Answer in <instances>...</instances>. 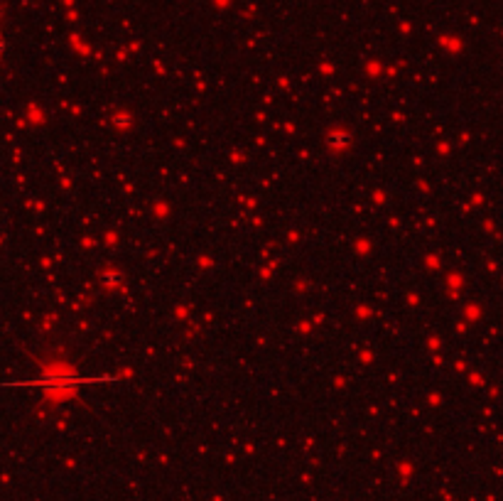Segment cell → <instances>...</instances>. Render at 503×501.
Returning a JSON list of instances; mask_svg holds the SVG:
<instances>
[{"mask_svg":"<svg viewBox=\"0 0 503 501\" xmlns=\"http://www.w3.org/2000/svg\"><path fill=\"white\" fill-rule=\"evenodd\" d=\"M3 49H5V42H3V37H0V52H3Z\"/></svg>","mask_w":503,"mask_h":501,"instance_id":"obj_1","label":"cell"}]
</instances>
